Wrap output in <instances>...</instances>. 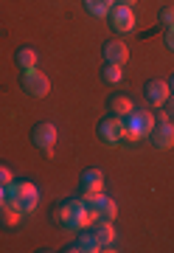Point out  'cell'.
<instances>
[{"mask_svg":"<svg viewBox=\"0 0 174 253\" xmlns=\"http://www.w3.org/2000/svg\"><path fill=\"white\" fill-rule=\"evenodd\" d=\"M90 211H96L99 214V219H115V214H118V206H115V200H107L104 194L99 197V203H96V208H90Z\"/></svg>","mask_w":174,"mask_h":253,"instance_id":"cell-16","label":"cell"},{"mask_svg":"<svg viewBox=\"0 0 174 253\" xmlns=\"http://www.w3.org/2000/svg\"><path fill=\"white\" fill-rule=\"evenodd\" d=\"M163 40H166V48H169V51L174 54V26H172V28H166V37H163Z\"/></svg>","mask_w":174,"mask_h":253,"instance_id":"cell-23","label":"cell"},{"mask_svg":"<svg viewBox=\"0 0 174 253\" xmlns=\"http://www.w3.org/2000/svg\"><path fill=\"white\" fill-rule=\"evenodd\" d=\"M115 3H118V6H135L138 0H115Z\"/></svg>","mask_w":174,"mask_h":253,"instance_id":"cell-25","label":"cell"},{"mask_svg":"<svg viewBox=\"0 0 174 253\" xmlns=\"http://www.w3.org/2000/svg\"><path fill=\"white\" fill-rule=\"evenodd\" d=\"M107 17H110V26L115 28L118 34H127V31H132V28H135V23H138L132 6H118V3L110 9V14H107Z\"/></svg>","mask_w":174,"mask_h":253,"instance_id":"cell-6","label":"cell"},{"mask_svg":"<svg viewBox=\"0 0 174 253\" xmlns=\"http://www.w3.org/2000/svg\"><path fill=\"white\" fill-rule=\"evenodd\" d=\"M96 135H99V141H104V144H118L121 138H124V118L104 116L99 121V126H96Z\"/></svg>","mask_w":174,"mask_h":253,"instance_id":"cell-5","label":"cell"},{"mask_svg":"<svg viewBox=\"0 0 174 253\" xmlns=\"http://www.w3.org/2000/svg\"><path fill=\"white\" fill-rule=\"evenodd\" d=\"M143 96H146L149 104L160 107V104L172 96V90H169V82H163V79H146V82H143Z\"/></svg>","mask_w":174,"mask_h":253,"instance_id":"cell-7","label":"cell"},{"mask_svg":"<svg viewBox=\"0 0 174 253\" xmlns=\"http://www.w3.org/2000/svg\"><path fill=\"white\" fill-rule=\"evenodd\" d=\"M101 79L107 82V84H118L121 82V65L104 62V68H101Z\"/></svg>","mask_w":174,"mask_h":253,"instance_id":"cell-18","label":"cell"},{"mask_svg":"<svg viewBox=\"0 0 174 253\" xmlns=\"http://www.w3.org/2000/svg\"><path fill=\"white\" fill-rule=\"evenodd\" d=\"M31 144L42 149L45 155H54V144H56V126L51 121H37L31 126Z\"/></svg>","mask_w":174,"mask_h":253,"instance_id":"cell-4","label":"cell"},{"mask_svg":"<svg viewBox=\"0 0 174 253\" xmlns=\"http://www.w3.org/2000/svg\"><path fill=\"white\" fill-rule=\"evenodd\" d=\"M51 219H54L56 225L65 228V222H68V203H65V200L54 206V211H51Z\"/></svg>","mask_w":174,"mask_h":253,"instance_id":"cell-19","label":"cell"},{"mask_svg":"<svg viewBox=\"0 0 174 253\" xmlns=\"http://www.w3.org/2000/svg\"><path fill=\"white\" fill-rule=\"evenodd\" d=\"M6 203L20 208L23 214H31L39 203V191L34 183H28V180H11L6 186Z\"/></svg>","mask_w":174,"mask_h":253,"instance_id":"cell-1","label":"cell"},{"mask_svg":"<svg viewBox=\"0 0 174 253\" xmlns=\"http://www.w3.org/2000/svg\"><path fill=\"white\" fill-rule=\"evenodd\" d=\"M157 23H163L166 28L174 26V6H163V9L157 11Z\"/></svg>","mask_w":174,"mask_h":253,"instance_id":"cell-20","label":"cell"},{"mask_svg":"<svg viewBox=\"0 0 174 253\" xmlns=\"http://www.w3.org/2000/svg\"><path fill=\"white\" fill-rule=\"evenodd\" d=\"M20 219H23V211L3 200L0 203V225L6 228V231H14V228H20Z\"/></svg>","mask_w":174,"mask_h":253,"instance_id":"cell-12","label":"cell"},{"mask_svg":"<svg viewBox=\"0 0 174 253\" xmlns=\"http://www.w3.org/2000/svg\"><path fill=\"white\" fill-rule=\"evenodd\" d=\"M112 6H115V0H84V9L93 17H107Z\"/></svg>","mask_w":174,"mask_h":253,"instance_id":"cell-17","label":"cell"},{"mask_svg":"<svg viewBox=\"0 0 174 253\" xmlns=\"http://www.w3.org/2000/svg\"><path fill=\"white\" fill-rule=\"evenodd\" d=\"M11 180H14V174H11V169L6 166V163H0V186H9Z\"/></svg>","mask_w":174,"mask_h":253,"instance_id":"cell-21","label":"cell"},{"mask_svg":"<svg viewBox=\"0 0 174 253\" xmlns=\"http://www.w3.org/2000/svg\"><path fill=\"white\" fill-rule=\"evenodd\" d=\"M6 200V186H0V203Z\"/></svg>","mask_w":174,"mask_h":253,"instance_id":"cell-27","label":"cell"},{"mask_svg":"<svg viewBox=\"0 0 174 253\" xmlns=\"http://www.w3.org/2000/svg\"><path fill=\"white\" fill-rule=\"evenodd\" d=\"M20 87H23L28 96H34V99H45L48 93H51V82H48L45 73L28 71V73H20Z\"/></svg>","mask_w":174,"mask_h":253,"instance_id":"cell-3","label":"cell"},{"mask_svg":"<svg viewBox=\"0 0 174 253\" xmlns=\"http://www.w3.org/2000/svg\"><path fill=\"white\" fill-rule=\"evenodd\" d=\"M90 231H93V236L99 239L101 248H110V245L115 242V228H112L110 219H99V222H96V225H93Z\"/></svg>","mask_w":174,"mask_h":253,"instance_id":"cell-13","label":"cell"},{"mask_svg":"<svg viewBox=\"0 0 174 253\" xmlns=\"http://www.w3.org/2000/svg\"><path fill=\"white\" fill-rule=\"evenodd\" d=\"M149 141L155 149H172L174 146V124L166 121V124H155L152 132H149Z\"/></svg>","mask_w":174,"mask_h":253,"instance_id":"cell-8","label":"cell"},{"mask_svg":"<svg viewBox=\"0 0 174 253\" xmlns=\"http://www.w3.org/2000/svg\"><path fill=\"white\" fill-rule=\"evenodd\" d=\"M152 126H155V113H149V110H132L124 118V141L138 144L143 135L152 132Z\"/></svg>","mask_w":174,"mask_h":253,"instance_id":"cell-2","label":"cell"},{"mask_svg":"<svg viewBox=\"0 0 174 253\" xmlns=\"http://www.w3.org/2000/svg\"><path fill=\"white\" fill-rule=\"evenodd\" d=\"M79 189H82V194H99V191L104 189V172H101V169H87V172L82 174Z\"/></svg>","mask_w":174,"mask_h":253,"instance_id":"cell-11","label":"cell"},{"mask_svg":"<svg viewBox=\"0 0 174 253\" xmlns=\"http://www.w3.org/2000/svg\"><path fill=\"white\" fill-rule=\"evenodd\" d=\"M163 107H166V113H169V121L174 124V93H172V96H169V99L163 101Z\"/></svg>","mask_w":174,"mask_h":253,"instance_id":"cell-22","label":"cell"},{"mask_svg":"<svg viewBox=\"0 0 174 253\" xmlns=\"http://www.w3.org/2000/svg\"><path fill=\"white\" fill-rule=\"evenodd\" d=\"M169 90L174 93V73H172V76H169Z\"/></svg>","mask_w":174,"mask_h":253,"instance_id":"cell-26","label":"cell"},{"mask_svg":"<svg viewBox=\"0 0 174 253\" xmlns=\"http://www.w3.org/2000/svg\"><path fill=\"white\" fill-rule=\"evenodd\" d=\"M65 251H70V253H96V251H101V245H99V239L93 236V231H87V228H82L79 231V236H76V242H70Z\"/></svg>","mask_w":174,"mask_h":253,"instance_id":"cell-10","label":"cell"},{"mask_svg":"<svg viewBox=\"0 0 174 253\" xmlns=\"http://www.w3.org/2000/svg\"><path fill=\"white\" fill-rule=\"evenodd\" d=\"M14 65H17L20 73H28L37 68V51L34 48H17L14 51Z\"/></svg>","mask_w":174,"mask_h":253,"instance_id":"cell-14","label":"cell"},{"mask_svg":"<svg viewBox=\"0 0 174 253\" xmlns=\"http://www.w3.org/2000/svg\"><path fill=\"white\" fill-rule=\"evenodd\" d=\"M101 56H104V62H112V65H124L127 62V45L121 42V40H107L104 45H101Z\"/></svg>","mask_w":174,"mask_h":253,"instance_id":"cell-9","label":"cell"},{"mask_svg":"<svg viewBox=\"0 0 174 253\" xmlns=\"http://www.w3.org/2000/svg\"><path fill=\"white\" fill-rule=\"evenodd\" d=\"M166 121H169V113H155V124H166Z\"/></svg>","mask_w":174,"mask_h":253,"instance_id":"cell-24","label":"cell"},{"mask_svg":"<svg viewBox=\"0 0 174 253\" xmlns=\"http://www.w3.org/2000/svg\"><path fill=\"white\" fill-rule=\"evenodd\" d=\"M107 104H110V113H112V116H118V118H127L129 113L135 110V107H132V99L124 96V93H112Z\"/></svg>","mask_w":174,"mask_h":253,"instance_id":"cell-15","label":"cell"}]
</instances>
